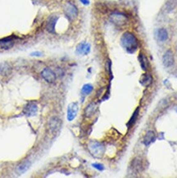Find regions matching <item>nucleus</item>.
Instances as JSON below:
<instances>
[{
	"label": "nucleus",
	"instance_id": "f257e3e1",
	"mask_svg": "<svg viewBox=\"0 0 177 178\" xmlns=\"http://www.w3.org/2000/svg\"><path fill=\"white\" fill-rule=\"evenodd\" d=\"M121 45L125 51L128 52L129 54H134L138 49L139 47V42L135 35L130 32H125L122 34L121 39H120Z\"/></svg>",
	"mask_w": 177,
	"mask_h": 178
},
{
	"label": "nucleus",
	"instance_id": "f03ea898",
	"mask_svg": "<svg viewBox=\"0 0 177 178\" xmlns=\"http://www.w3.org/2000/svg\"><path fill=\"white\" fill-rule=\"evenodd\" d=\"M88 149L94 158H102L105 152L104 145L98 141H91L88 144Z\"/></svg>",
	"mask_w": 177,
	"mask_h": 178
},
{
	"label": "nucleus",
	"instance_id": "7ed1b4c3",
	"mask_svg": "<svg viewBox=\"0 0 177 178\" xmlns=\"http://www.w3.org/2000/svg\"><path fill=\"white\" fill-rule=\"evenodd\" d=\"M64 12L68 19L74 20L78 16V9L77 7L71 2H67L64 7Z\"/></svg>",
	"mask_w": 177,
	"mask_h": 178
},
{
	"label": "nucleus",
	"instance_id": "20e7f679",
	"mask_svg": "<svg viewBox=\"0 0 177 178\" xmlns=\"http://www.w3.org/2000/svg\"><path fill=\"white\" fill-rule=\"evenodd\" d=\"M110 20L116 26H123L127 21V17L120 12H114L110 16Z\"/></svg>",
	"mask_w": 177,
	"mask_h": 178
},
{
	"label": "nucleus",
	"instance_id": "39448f33",
	"mask_svg": "<svg viewBox=\"0 0 177 178\" xmlns=\"http://www.w3.org/2000/svg\"><path fill=\"white\" fill-rule=\"evenodd\" d=\"M79 106L77 103L73 102L69 104L68 108H67V120L69 122H71L76 118Z\"/></svg>",
	"mask_w": 177,
	"mask_h": 178
},
{
	"label": "nucleus",
	"instance_id": "423d86ee",
	"mask_svg": "<svg viewBox=\"0 0 177 178\" xmlns=\"http://www.w3.org/2000/svg\"><path fill=\"white\" fill-rule=\"evenodd\" d=\"M42 77L48 83H53L56 80V74L50 68H44L41 72Z\"/></svg>",
	"mask_w": 177,
	"mask_h": 178
},
{
	"label": "nucleus",
	"instance_id": "0eeeda50",
	"mask_svg": "<svg viewBox=\"0 0 177 178\" xmlns=\"http://www.w3.org/2000/svg\"><path fill=\"white\" fill-rule=\"evenodd\" d=\"M37 111H38V107H37L36 103H34V102H30L26 105L23 112L26 117H31V116H34L36 114Z\"/></svg>",
	"mask_w": 177,
	"mask_h": 178
},
{
	"label": "nucleus",
	"instance_id": "6e6552de",
	"mask_svg": "<svg viewBox=\"0 0 177 178\" xmlns=\"http://www.w3.org/2000/svg\"><path fill=\"white\" fill-rule=\"evenodd\" d=\"M61 125V120L59 119L58 117H52L51 119L49 120V128L52 133H54V132L57 131L60 129Z\"/></svg>",
	"mask_w": 177,
	"mask_h": 178
},
{
	"label": "nucleus",
	"instance_id": "1a4fd4ad",
	"mask_svg": "<svg viewBox=\"0 0 177 178\" xmlns=\"http://www.w3.org/2000/svg\"><path fill=\"white\" fill-rule=\"evenodd\" d=\"M90 52V44L86 42H82L76 47V53L80 55H86Z\"/></svg>",
	"mask_w": 177,
	"mask_h": 178
},
{
	"label": "nucleus",
	"instance_id": "9d476101",
	"mask_svg": "<svg viewBox=\"0 0 177 178\" xmlns=\"http://www.w3.org/2000/svg\"><path fill=\"white\" fill-rule=\"evenodd\" d=\"M162 62H163L164 66L167 67H170L174 64V55L171 50H167L165 53V54L163 55Z\"/></svg>",
	"mask_w": 177,
	"mask_h": 178
},
{
	"label": "nucleus",
	"instance_id": "9b49d317",
	"mask_svg": "<svg viewBox=\"0 0 177 178\" xmlns=\"http://www.w3.org/2000/svg\"><path fill=\"white\" fill-rule=\"evenodd\" d=\"M58 20V17L57 16H51L48 20L47 22L46 28L48 30V31L50 33H54L55 32V26H56V23Z\"/></svg>",
	"mask_w": 177,
	"mask_h": 178
},
{
	"label": "nucleus",
	"instance_id": "f8f14e48",
	"mask_svg": "<svg viewBox=\"0 0 177 178\" xmlns=\"http://www.w3.org/2000/svg\"><path fill=\"white\" fill-rule=\"evenodd\" d=\"M30 163L28 160H26V161H23L22 163L18 165V166L16 168V172H17V173L18 174H23L24 172L28 170L30 168Z\"/></svg>",
	"mask_w": 177,
	"mask_h": 178
},
{
	"label": "nucleus",
	"instance_id": "ddd939ff",
	"mask_svg": "<svg viewBox=\"0 0 177 178\" xmlns=\"http://www.w3.org/2000/svg\"><path fill=\"white\" fill-rule=\"evenodd\" d=\"M97 110V104L95 103H91L85 109V116L86 117H91Z\"/></svg>",
	"mask_w": 177,
	"mask_h": 178
},
{
	"label": "nucleus",
	"instance_id": "4468645a",
	"mask_svg": "<svg viewBox=\"0 0 177 178\" xmlns=\"http://www.w3.org/2000/svg\"><path fill=\"white\" fill-rule=\"evenodd\" d=\"M13 46V39L12 37H7L5 39H0V47L3 49H8Z\"/></svg>",
	"mask_w": 177,
	"mask_h": 178
},
{
	"label": "nucleus",
	"instance_id": "2eb2a0df",
	"mask_svg": "<svg viewBox=\"0 0 177 178\" xmlns=\"http://www.w3.org/2000/svg\"><path fill=\"white\" fill-rule=\"evenodd\" d=\"M156 35H157V38L160 41H166V40L168 39V33H167V30L163 29V28L157 30V32H156Z\"/></svg>",
	"mask_w": 177,
	"mask_h": 178
},
{
	"label": "nucleus",
	"instance_id": "dca6fc26",
	"mask_svg": "<svg viewBox=\"0 0 177 178\" xmlns=\"http://www.w3.org/2000/svg\"><path fill=\"white\" fill-rule=\"evenodd\" d=\"M155 139V133L152 131H148L146 133L144 136V144L145 145H148L152 143Z\"/></svg>",
	"mask_w": 177,
	"mask_h": 178
},
{
	"label": "nucleus",
	"instance_id": "f3484780",
	"mask_svg": "<svg viewBox=\"0 0 177 178\" xmlns=\"http://www.w3.org/2000/svg\"><path fill=\"white\" fill-rule=\"evenodd\" d=\"M138 59H139L140 66H141L143 70H144V71H146V70L148 69V60H147V58H146L145 55H144L142 53H140Z\"/></svg>",
	"mask_w": 177,
	"mask_h": 178
},
{
	"label": "nucleus",
	"instance_id": "a211bd4d",
	"mask_svg": "<svg viewBox=\"0 0 177 178\" xmlns=\"http://www.w3.org/2000/svg\"><path fill=\"white\" fill-rule=\"evenodd\" d=\"M12 71V67L9 64L7 63H4L0 65V73L2 74V76H7L9 75L10 72Z\"/></svg>",
	"mask_w": 177,
	"mask_h": 178
},
{
	"label": "nucleus",
	"instance_id": "6ab92c4d",
	"mask_svg": "<svg viewBox=\"0 0 177 178\" xmlns=\"http://www.w3.org/2000/svg\"><path fill=\"white\" fill-rule=\"evenodd\" d=\"M152 78L151 75H148V74H145L143 76V78L141 79V83L144 85V86L148 87V86H150L152 84Z\"/></svg>",
	"mask_w": 177,
	"mask_h": 178
},
{
	"label": "nucleus",
	"instance_id": "aec40b11",
	"mask_svg": "<svg viewBox=\"0 0 177 178\" xmlns=\"http://www.w3.org/2000/svg\"><path fill=\"white\" fill-rule=\"evenodd\" d=\"M93 87L92 85H90V84H86V85H85V86L82 87L81 92H82L83 95H89L92 91H93Z\"/></svg>",
	"mask_w": 177,
	"mask_h": 178
},
{
	"label": "nucleus",
	"instance_id": "412c9836",
	"mask_svg": "<svg viewBox=\"0 0 177 178\" xmlns=\"http://www.w3.org/2000/svg\"><path fill=\"white\" fill-rule=\"evenodd\" d=\"M139 112H140V108L138 107L137 109L135 111V112H134V114L132 115V117H131V118H130V121H129V123H128V125H129V126H132V125L134 124L135 122H136L138 116H139Z\"/></svg>",
	"mask_w": 177,
	"mask_h": 178
},
{
	"label": "nucleus",
	"instance_id": "4be33fe9",
	"mask_svg": "<svg viewBox=\"0 0 177 178\" xmlns=\"http://www.w3.org/2000/svg\"><path fill=\"white\" fill-rule=\"evenodd\" d=\"M92 166H93L94 168L97 169V170H99V171H103V169H104V166L101 164H93Z\"/></svg>",
	"mask_w": 177,
	"mask_h": 178
},
{
	"label": "nucleus",
	"instance_id": "5701e85b",
	"mask_svg": "<svg viewBox=\"0 0 177 178\" xmlns=\"http://www.w3.org/2000/svg\"><path fill=\"white\" fill-rule=\"evenodd\" d=\"M43 54H42L41 52H33L30 54V56L32 57H41Z\"/></svg>",
	"mask_w": 177,
	"mask_h": 178
},
{
	"label": "nucleus",
	"instance_id": "b1692460",
	"mask_svg": "<svg viewBox=\"0 0 177 178\" xmlns=\"http://www.w3.org/2000/svg\"><path fill=\"white\" fill-rule=\"evenodd\" d=\"M81 2L83 3L84 5H88L89 4V1L88 0H81Z\"/></svg>",
	"mask_w": 177,
	"mask_h": 178
}]
</instances>
